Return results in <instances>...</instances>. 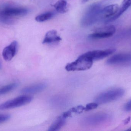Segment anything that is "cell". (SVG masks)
I'll return each mask as SVG.
<instances>
[{
	"mask_svg": "<svg viewBox=\"0 0 131 131\" xmlns=\"http://www.w3.org/2000/svg\"><path fill=\"white\" fill-rule=\"evenodd\" d=\"M47 84L45 83H40L34 85L24 88L21 92L25 94H32L40 93L46 89Z\"/></svg>",
	"mask_w": 131,
	"mask_h": 131,
	"instance_id": "8fae6325",
	"label": "cell"
},
{
	"mask_svg": "<svg viewBox=\"0 0 131 131\" xmlns=\"http://www.w3.org/2000/svg\"><path fill=\"white\" fill-rule=\"evenodd\" d=\"M119 6L117 4L110 5L106 6L101 11V16L104 21L116 14L118 10Z\"/></svg>",
	"mask_w": 131,
	"mask_h": 131,
	"instance_id": "30bf717a",
	"label": "cell"
},
{
	"mask_svg": "<svg viewBox=\"0 0 131 131\" xmlns=\"http://www.w3.org/2000/svg\"><path fill=\"white\" fill-rule=\"evenodd\" d=\"M125 92V90L121 88L110 89L99 94L95 97V102L98 105L110 103L123 97Z\"/></svg>",
	"mask_w": 131,
	"mask_h": 131,
	"instance_id": "7a4b0ae2",
	"label": "cell"
},
{
	"mask_svg": "<svg viewBox=\"0 0 131 131\" xmlns=\"http://www.w3.org/2000/svg\"><path fill=\"white\" fill-rule=\"evenodd\" d=\"M54 15L53 12H49L40 14L35 17L36 21L39 22H42L48 21L52 18Z\"/></svg>",
	"mask_w": 131,
	"mask_h": 131,
	"instance_id": "e0dca14e",
	"label": "cell"
},
{
	"mask_svg": "<svg viewBox=\"0 0 131 131\" xmlns=\"http://www.w3.org/2000/svg\"><path fill=\"white\" fill-rule=\"evenodd\" d=\"M28 11L25 8L7 5L0 9V22L6 24H12L14 18L27 14Z\"/></svg>",
	"mask_w": 131,
	"mask_h": 131,
	"instance_id": "6da1fadb",
	"label": "cell"
},
{
	"mask_svg": "<svg viewBox=\"0 0 131 131\" xmlns=\"http://www.w3.org/2000/svg\"><path fill=\"white\" fill-rule=\"evenodd\" d=\"M17 83H13L0 88V95L5 94L14 90L18 86Z\"/></svg>",
	"mask_w": 131,
	"mask_h": 131,
	"instance_id": "ac0fdd59",
	"label": "cell"
},
{
	"mask_svg": "<svg viewBox=\"0 0 131 131\" xmlns=\"http://www.w3.org/2000/svg\"><path fill=\"white\" fill-rule=\"evenodd\" d=\"M116 49L109 48L103 50L90 51L84 54V55L93 61L102 60L115 52Z\"/></svg>",
	"mask_w": 131,
	"mask_h": 131,
	"instance_id": "52a82bcc",
	"label": "cell"
},
{
	"mask_svg": "<svg viewBox=\"0 0 131 131\" xmlns=\"http://www.w3.org/2000/svg\"><path fill=\"white\" fill-rule=\"evenodd\" d=\"M62 38L58 34V32L55 30H51L47 32L43 40V44H49L59 42Z\"/></svg>",
	"mask_w": 131,
	"mask_h": 131,
	"instance_id": "7c38bea8",
	"label": "cell"
},
{
	"mask_svg": "<svg viewBox=\"0 0 131 131\" xmlns=\"http://www.w3.org/2000/svg\"><path fill=\"white\" fill-rule=\"evenodd\" d=\"M131 5V0H123L117 13L113 17L104 21L105 23L113 21L118 18L125 12L126 11Z\"/></svg>",
	"mask_w": 131,
	"mask_h": 131,
	"instance_id": "4fadbf2b",
	"label": "cell"
},
{
	"mask_svg": "<svg viewBox=\"0 0 131 131\" xmlns=\"http://www.w3.org/2000/svg\"><path fill=\"white\" fill-rule=\"evenodd\" d=\"M85 108L82 105H80L76 107L72 108L70 109V110L71 112L72 113H77V114H80L83 111H85Z\"/></svg>",
	"mask_w": 131,
	"mask_h": 131,
	"instance_id": "ffe728a7",
	"label": "cell"
},
{
	"mask_svg": "<svg viewBox=\"0 0 131 131\" xmlns=\"http://www.w3.org/2000/svg\"><path fill=\"white\" fill-rule=\"evenodd\" d=\"M32 100V96L29 95H21L0 105V110H7L21 107L29 104Z\"/></svg>",
	"mask_w": 131,
	"mask_h": 131,
	"instance_id": "277c9868",
	"label": "cell"
},
{
	"mask_svg": "<svg viewBox=\"0 0 131 131\" xmlns=\"http://www.w3.org/2000/svg\"><path fill=\"white\" fill-rule=\"evenodd\" d=\"M18 49V43L16 41L12 42L5 47L2 52V57L6 61H10L15 56Z\"/></svg>",
	"mask_w": 131,
	"mask_h": 131,
	"instance_id": "9c48e42d",
	"label": "cell"
},
{
	"mask_svg": "<svg viewBox=\"0 0 131 131\" xmlns=\"http://www.w3.org/2000/svg\"><path fill=\"white\" fill-rule=\"evenodd\" d=\"M107 64L110 65H125L131 63V54L128 53L117 54L107 60Z\"/></svg>",
	"mask_w": 131,
	"mask_h": 131,
	"instance_id": "ba28073f",
	"label": "cell"
},
{
	"mask_svg": "<svg viewBox=\"0 0 131 131\" xmlns=\"http://www.w3.org/2000/svg\"><path fill=\"white\" fill-rule=\"evenodd\" d=\"M112 33H105V32H94L89 35L88 37L91 39H101L107 38L112 37L113 35Z\"/></svg>",
	"mask_w": 131,
	"mask_h": 131,
	"instance_id": "d6986e66",
	"label": "cell"
},
{
	"mask_svg": "<svg viewBox=\"0 0 131 131\" xmlns=\"http://www.w3.org/2000/svg\"><path fill=\"white\" fill-rule=\"evenodd\" d=\"M53 6L58 12L61 14H64L68 11V3L65 0H59L53 5Z\"/></svg>",
	"mask_w": 131,
	"mask_h": 131,
	"instance_id": "9a60e30c",
	"label": "cell"
},
{
	"mask_svg": "<svg viewBox=\"0 0 131 131\" xmlns=\"http://www.w3.org/2000/svg\"><path fill=\"white\" fill-rule=\"evenodd\" d=\"M2 68V65L1 64V62H0V70Z\"/></svg>",
	"mask_w": 131,
	"mask_h": 131,
	"instance_id": "4316f807",
	"label": "cell"
},
{
	"mask_svg": "<svg viewBox=\"0 0 131 131\" xmlns=\"http://www.w3.org/2000/svg\"><path fill=\"white\" fill-rule=\"evenodd\" d=\"M93 31L94 32H105L112 33L114 34L116 31V28L114 25H107L95 28Z\"/></svg>",
	"mask_w": 131,
	"mask_h": 131,
	"instance_id": "2e32d148",
	"label": "cell"
},
{
	"mask_svg": "<svg viewBox=\"0 0 131 131\" xmlns=\"http://www.w3.org/2000/svg\"><path fill=\"white\" fill-rule=\"evenodd\" d=\"M98 105H99L95 102L89 103V104H87L86 105V107H85V111H88L95 109L97 107Z\"/></svg>",
	"mask_w": 131,
	"mask_h": 131,
	"instance_id": "44dd1931",
	"label": "cell"
},
{
	"mask_svg": "<svg viewBox=\"0 0 131 131\" xmlns=\"http://www.w3.org/2000/svg\"><path fill=\"white\" fill-rule=\"evenodd\" d=\"M10 118V115L7 114H0V124L7 121Z\"/></svg>",
	"mask_w": 131,
	"mask_h": 131,
	"instance_id": "7402d4cb",
	"label": "cell"
},
{
	"mask_svg": "<svg viewBox=\"0 0 131 131\" xmlns=\"http://www.w3.org/2000/svg\"><path fill=\"white\" fill-rule=\"evenodd\" d=\"M127 130H131V127L129 129H128Z\"/></svg>",
	"mask_w": 131,
	"mask_h": 131,
	"instance_id": "83f0119b",
	"label": "cell"
},
{
	"mask_svg": "<svg viewBox=\"0 0 131 131\" xmlns=\"http://www.w3.org/2000/svg\"><path fill=\"white\" fill-rule=\"evenodd\" d=\"M89 1V0H82V1H83V2H84V3H85V2H87Z\"/></svg>",
	"mask_w": 131,
	"mask_h": 131,
	"instance_id": "484cf974",
	"label": "cell"
},
{
	"mask_svg": "<svg viewBox=\"0 0 131 131\" xmlns=\"http://www.w3.org/2000/svg\"><path fill=\"white\" fill-rule=\"evenodd\" d=\"M100 7L97 4L91 5L86 10L81 21L84 26L91 25L97 21L98 17L101 15Z\"/></svg>",
	"mask_w": 131,
	"mask_h": 131,
	"instance_id": "5b68a950",
	"label": "cell"
},
{
	"mask_svg": "<svg viewBox=\"0 0 131 131\" xmlns=\"http://www.w3.org/2000/svg\"><path fill=\"white\" fill-rule=\"evenodd\" d=\"M71 112L70 110H69L68 111L64 112L61 116H62V117H63L64 118H67L71 117Z\"/></svg>",
	"mask_w": 131,
	"mask_h": 131,
	"instance_id": "cb8c5ba5",
	"label": "cell"
},
{
	"mask_svg": "<svg viewBox=\"0 0 131 131\" xmlns=\"http://www.w3.org/2000/svg\"><path fill=\"white\" fill-rule=\"evenodd\" d=\"M66 123V118L60 116L49 127L48 131H57L61 129Z\"/></svg>",
	"mask_w": 131,
	"mask_h": 131,
	"instance_id": "5bb4252c",
	"label": "cell"
},
{
	"mask_svg": "<svg viewBox=\"0 0 131 131\" xmlns=\"http://www.w3.org/2000/svg\"><path fill=\"white\" fill-rule=\"evenodd\" d=\"M130 117H128L127 119H125L124 121V123L125 124H128V122H130Z\"/></svg>",
	"mask_w": 131,
	"mask_h": 131,
	"instance_id": "d4e9b609",
	"label": "cell"
},
{
	"mask_svg": "<svg viewBox=\"0 0 131 131\" xmlns=\"http://www.w3.org/2000/svg\"><path fill=\"white\" fill-rule=\"evenodd\" d=\"M124 110L126 112L131 111V100L125 104L124 106Z\"/></svg>",
	"mask_w": 131,
	"mask_h": 131,
	"instance_id": "603a6c76",
	"label": "cell"
},
{
	"mask_svg": "<svg viewBox=\"0 0 131 131\" xmlns=\"http://www.w3.org/2000/svg\"><path fill=\"white\" fill-rule=\"evenodd\" d=\"M93 63L92 60L83 54L80 55L75 61L68 64L66 66L65 69L69 72L85 70L91 68Z\"/></svg>",
	"mask_w": 131,
	"mask_h": 131,
	"instance_id": "3957f363",
	"label": "cell"
},
{
	"mask_svg": "<svg viewBox=\"0 0 131 131\" xmlns=\"http://www.w3.org/2000/svg\"><path fill=\"white\" fill-rule=\"evenodd\" d=\"M111 116L106 113H99L90 115L84 118L82 122L84 125L95 126L108 121Z\"/></svg>",
	"mask_w": 131,
	"mask_h": 131,
	"instance_id": "8992f818",
	"label": "cell"
}]
</instances>
